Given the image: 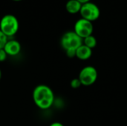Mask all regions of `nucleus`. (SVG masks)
Segmentation results:
<instances>
[{
    "instance_id": "obj_1",
    "label": "nucleus",
    "mask_w": 127,
    "mask_h": 126,
    "mask_svg": "<svg viewBox=\"0 0 127 126\" xmlns=\"http://www.w3.org/2000/svg\"><path fill=\"white\" fill-rule=\"evenodd\" d=\"M33 100L35 105L42 110L50 108L54 102V94L46 85H39L33 91Z\"/></svg>"
},
{
    "instance_id": "obj_2",
    "label": "nucleus",
    "mask_w": 127,
    "mask_h": 126,
    "mask_svg": "<svg viewBox=\"0 0 127 126\" xmlns=\"http://www.w3.org/2000/svg\"><path fill=\"white\" fill-rule=\"evenodd\" d=\"M60 45L69 58L75 57L77 49L83 45V39L74 30L65 32L61 37Z\"/></svg>"
},
{
    "instance_id": "obj_3",
    "label": "nucleus",
    "mask_w": 127,
    "mask_h": 126,
    "mask_svg": "<svg viewBox=\"0 0 127 126\" xmlns=\"http://www.w3.org/2000/svg\"><path fill=\"white\" fill-rule=\"evenodd\" d=\"M18 19L12 14L4 15L0 20V30L8 38L14 36L19 30Z\"/></svg>"
},
{
    "instance_id": "obj_4",
    "label": "nucleus",
    "mask_w": 127,
    "mask_h": 126,
    "mask_svg": "<svg viewBox=\"0 0 127 126\" xmlns=\"http://www.w3.org/2000/svg\"><path fill=\"white\" fill-rule=\"evenodd\" d=\"M98 77L97 69L92 65H87L81 69L79 74V79L83 86H91L95 83Z\"/></svg>"
},
{
    "instance_id": "obj_5",
    "label": "nucleus",
    "mask_w": 127,
    "mask_h": 126,
    "mask_svg": "<svg viewBox=\"0 0 127 126\" xmlns=\"http://www.w3.org/2000/svg\"><path fill=\"white\" fill-rule=\"evenodd\" d=\"M80 13L81 18L92 22L94 21H96L100 17V10L99 7L96 4L89 1L82 4Z\"/></svg>"
},
{
    "instance_id": "obj_6",
    "label": "nucleus",
    "mask_w": 127,
    "mask_h": 126,
    "mask_svg": "<svg viewBox=\"0 0 127 126\" xmlns=\"http://www.w3.org/2000/svg\"><path fill=\"white\" fill-rule=\"evenodd\" d=\"M93 30L94 26L92 22L85 19L80 18L74 24V31L83 39L89 36L92 35Z\"/></svg>"
},
{
    "instance_id": "obj_7",
    "label": "nucleus",
    "mask_w": 127,
    "mask_h": 126,
    "mask_svg": "<svg viewBox=\"0 0 127 126\" xmlns=\"http://www.w3.org/2000/svg\"><path fill=\"white\" fill-rule=\"evenodd\" d=\"M3 49L4 50L7 56H15L19 53L21 50V45L16 40H7Z\"/></svg>"
},
{
    "instance_id": "obj_8",
    "label": "nucleus",
    "mask_w": 127,
    "mask_h": 126,
    "mask_svg": "<svg viewBox=\"0 0 127 126\" xmlns=\"http://www.w3.org/2000/svg\"><path fill=\"white\" fill-rule=\"evenodd\" d=\"M92 55V49L88 48L85 45H82L80 46L76 50V56L77 59L80 60H87Z\"/></svg>"
},
{
    "instance_id": "obj_9",
    "label": "nucleus",
    "mask_w": 127,
    "mask_h": 126,
    "mask_svg": "<svg viewBox=\"0 0 127 126\" xmlns=\"http://www.w3.org/2000/svg\"><path fill=\"white\" fill-rule=\"evenodd\" d=\"M82 4L78 0H68L65 4V9L69 13L76 14L80 12Z\"/></svg>"
},
{
    "instance_id": "obj_10",
    "label": "nucleus",
    "mask_w": 127,
    "mask_h": 126,
    "mask_svg": "<svg viewBox=\"0 0 127 126\" xmlns=\"http://www.w3.org/2000/svg\"><path fill=\"white\" fill-rule=\"evenodd\" d=\"M97 39L93 35L89 36L83 39V44L91 49L95 48L97 45Z\"/></svg>"
},
{
    "instance_id": "obj_11",
    "label": "nucleus",
    "mask_w": 127,
    "mask_h": 126,
    "mask_svg": "<svg viewBox=\"0 0 127 126\" xmlns=\"http://www.w3.org/2000/svg\"><path fill=\"white\" fill-rule=\"evenodd\" d=\"M7 40H8V38L0 30V49L4 48Z\"/></svg>"
},
{
    "instance_id": "obj_12",
    "label": "nucleus",
    "mask_w": 127,
    "mask_h": 126,
    "mask_svg": "<svg viewBox=\"0 0 127 126\" xmlns=\"http://www.w3.org/2000/svg\"><path fill=\"white\" fill-rule=\"evenodd\" d=\"M70 85H71V87L72 88H74V89H77V88H80V87L82 85V84H81V82H80L79 78L73 79L71 81Z\"/></svg>"
},
{
    "instance_id": "obj_13",
    "label": "nucleus",
    "mask_w": 127,
    "mask_h": 126,
    "mask_svg": "<svg viewBox=\"0 0 127 126\" xmlns=\"http://www.w3.org/2000/svg\"><path fill=\"white\" fill-rule=\"evenodd\" d=\"M7 57V54L4 51V49H0V62H2L5 61V59Z\"/></svg>"
},
{
    "instance_id": "obj_14",
    "label": "nucleus",
    "mask_w": 127,
    "mask_h": 126,
    "mask_svg": "<svg viewBox=\"0 0 127 126\" xmlns=\"http://www.w3.org/2000/svg\"><path fill=\"white\" fill-rule=\"evenodd\" d=\"M49 126H64L63 124H62L61 123H59V122H54L53 123H51Z\"/></svg>"
},
{
    "instance_id": "obj_15",
    "label": "nucleus",
    "mask_w": 127,
    "mask_h": 126,
    "mask_svg": "<svg viewBox=\"0 0 127 126\" xmlns=\"http://www.w3.org/2000/svg\"><path fill=\"white\" fill-rule=\"evenodd\" d=\"M80 3L82 4H85V3H87V2H89L91 1V0H78Z\"/></svg>"
},
{
    "instance_id": "obj_16",
    "label": "nucleus",
    "mask_w": 127,
    "mask_h": 126,
    "mask_svg": "<svg viewBox=\"0 0 127 126\" xmlns=\"http://www.w3.org/2000/svg\"><path fill=\"white\" fill-rule=\"evenodd\" d=\"M1 69H0V79H1Z\"/></svg>"
},
{
    "instance_id": "obj_17",
    "label": "nucleus",
    "mask_w": 127,
    "mask_h": 126,
    "mask_svg": "<svg viewBox=\"0 0 127 126\" xmlns=\"http://www.w3.org/2000/svg\"><path fill=\"white\" fill-rule=\"evenodd\" d=\"M13 1H22V0H13Z\"/></svg>"
}]
</instances>
